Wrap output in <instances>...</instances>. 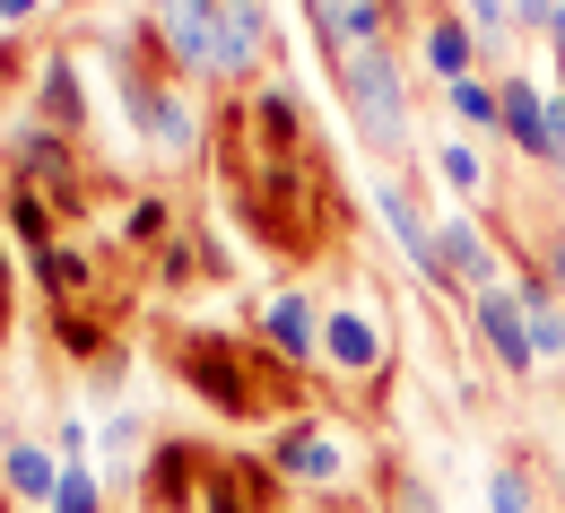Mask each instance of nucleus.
Returning <instances> with one entry per match:
<instances>
[{"instance_id":"obj_7","label":"nucleus","mask_w":565,"mask_h":513,"mask_svg":"<svg viewBox=\"0 0 565 513\" xmlns=\"http://www.w3.org/2000/svg\"><path fill=\"white\" fill-rule=\"evenodd\" d=\"M435 261H444V288H461L470 304L504 288V253H495V235L479 218H461V210L435 218Z\"/></svg>"},{"instance_id":"obj_27","label":"nucleus","mask_w":565,"mask_h":513,"mask_svg":"<svg viewBox=\"0 0 565 513\" xmlns=\"http://www.w3.org/2000/svg\"><path fill=\"white\" fill-rule=\"evenodd\" d=\"M488 513H531V470H522V461H504L488 479Z\"/></svg>"},{"instance_id":"obj_28","label":"nucleus","mask_w":565,"mask_h":513,"mask_svg":"<svg viewBox=\"0 0 565 513\" xmlns=\"http://www.w3.org/2000/svg\"><path fill=\"white\" fill-rule=\"evenodd\" d=\"M383 488H392V513H435L426 479H418V470H401V461H383Z\"/></svg>"},{"instance_id":"obj_32","label":"nucleus","mask_w":565,"mask_h":513,"mask_svg":"<svg viewBox=\"0 0 565 513\" xmlns=\"http://www.w3.org/2000/svg\"><path fill=\"white\" fill-rule=\"evenodd\" d=\"M53 0H0V26H26V18H44Z\"/></svg>"},{"instance_id":"obj_13","label":"nucleus","mask_w":565,"mask_h":513,"mask_svg":"<svg viewBox=\"0 0 565 513\" xmlns=\"http://www.w3.org/2000/svg\"><path fill=\"white\" fill-rule=\"evenodd\" d=\"M418 71L435 87H461V78H479V35H470V18H452V9H435L418 26Z\"/></svg>"},{"instance_id":"obj_19","label":"nucleus","mask_w":565,"mask_h":513,"mask_svg":"<svg viewBox=\"0 0 565 513\" xmlns=\"http://www.w3.org/2000/svg\"><path fill=\"white\" fill-rule=\"evenodd\" d=\"M244 114H253V131L270 140V157H305V105H296V87H287V78H270Z\"/></svg>"},{"instance_id":"obj_9","label":"nucleus","mask_w":565,"mask_h":513,"mask_svg":"<svg viewBox=\"0 0 565 513\" xmlns=\"http://www.w3.org/2000/svg\"><path fill=\"white\" fill-rule=\"evenodd\" d=\"M201 479H210V452H201V443L157 436V443H148V461H140V505L148 513H183Z\"/></svg>"},{"instance_id":"obj_18","label":"nucleus","mask_w":565,"mask_h":513,"mask_svg":"<svg viewBox=\"0 0 565 513\" xmlns=\"http://www.w3.org/2000/svg\"><path fill=\"white\" fill-rule=\"evenodd\" d=\"M53 218H62V210H53V201H44L35 183H18V174H0V226H9L18 244H26V261H35L44 244H62V235H53Z\"/></svg>"},{"instance_id":"obj_26","label":"nucleus","mask_w":565,"mask_h":513,"mask_svg":"<svg viewBox=\"0 0 565 513\" xmlns=\"http://www.w3.org/2000/svg\"><path fill=\"white\" fill-rule=\"evenodd\" d=\"M201 505H210V513H253L244 479H235V461H210V479H201Z\"/></svg>"},{"instance_id":"obj_22","label":"nucleus","mask_w":565,"mask_h":513,"mask_svg":"<svg viewBox=\"0 0 565 513\" xmlns=\"http://www.w3.org/2000/svg\"><path fill=\"white\" fill-rule=\"evenodd\" d=\"M435 174H444V183H452L461 201H488V192H495V183H488V165H479V148H470V140H435Z\"/></svg>"},{"instance_id":"obj_33","label":"nucleus","mask_w":565,"mask_h":513,"mask_svg":"<svg viewBox=\"0 0 565 513\" xmlns=\"http://www.w3.org/2000/svg\"><path fill=\"white\" fill-rule=\"evenodd\" d=\"M0 331H9V244H0Z\"/></svg>"},{"instance_id":"obj_10","label":"nucleus","mask_w":565,"mask_h":513,"mask_svg":"<svg viewBox=\"0 0 565 513\" xmlns=\"http://www.w3.org/2000/svg\"><path fill=\"white\" fill-rule=\"evenodd\" d=\"M374 218L392 226V244L418 261V279L426 288H444V261H435V218L418 210V192L401 183V174H374Z\"/></svg>"},{"instance_id":"obj_25","label":"nucleus","mask_w":565,"mask_h":513,"mask_svg":"<svg viewBox=\"0 0 565 513\" xmlns=\"http://www.w3.org/2000/svg\"><path fill=\"white\" fill-rule=\"evenodd\" d=\"M166 235H174L166 192H148V201H131V210H122V244H166Z\"/></svg>"},{"instance_id":"obj_34","label":"nucleus","mask_w":565,"mask_h":513,"mask_svg":"<svg viewBox=\"0 0 565 513\" xmlns=\"http://www.w3.org/2000/svg\"><path fill=\"white\" fill-rule=\"evenodd\" d=\"M557 488H565V461H557Z\"/></svg>"},{"instance_id":"obj_14","label":"nucleus","mask_w":565,"mask_h":513,"mask_svg":"<svg viewBox=\"0 0 565 513\" xmlns=\"http://www.w3.org/2000/svg\"><path fill=\"white\" fill-rule=\"evenodd\" d=\"M262 62H270V9H262V0H226V35H217V87H244Z\"/></svg>"},{"instance_id":"obj_8","label":"nucleus","mask_w":565,"mask_h":513,"mask_svg":"<svg viewBox=\"0 0 565 513\" xmlns=\"http://www.w3.org/2000/svg\"><path fill=\"white\" fill-rule=\"evenodd\" d=\"M26 114H35L44 131H62V140H78V131L96 122V105H87V87H78V53H71V44H53V53L35 62V96H26Z\"/></svg>"},{"instance_id":"obj_31","label":"nucleus","mask_w":565,"mask_h":513,"mask_svg":"<svg viewBox=\"0 0 565 513\" xmlns=\"http://www.w3.org/2000/svg\"><path fill=\"white\" fill-rule=\"evenodd\" d=\"M62 461H87V418H62Z\"/></svg>"},{"instance_id":"obj_12","label":"nucleus","mask_w":565,"mask_h":513,"mask_svg":"<svg viewBox=\"0 0 565 513\" xmlns=\"http://www.w3.org/2000/svg\"><path fill=\"white\" fill-rule=\"evenodd\" d=\"M470 322H479V349L495 357V374H513V383H522V374L540 366V349H531V322H522V296H513V288L479 296V304H470Z\"/></svg>"},{"instance_id":"obj_5","label":"nucleus","mask_w":565,"mask_h":513,"mask_svg":"<svg viewBox=\"0 0 565 513\" xmlns=\"http://www.w3.org/2000/svg\"><path fill=\"white\" fill-rule=\"evenodd\" d=\"M270 470H279L287 488H340L349 479V443L331 436L322 418H279V443H270Z\"/></svg>"},{"instance_id":"obj_6","label":"nucleus","mask_w":565,"mask_h":513,"mask_svg":"<svg viewBox=\"0 0 565 513\" xmlns=\"http://www.w3.org/2000/svg\"><path fill=\"white\" fill-rule=\"evenodd\" d=\"M383 357H392V331H383L374 304H331L322 313V366L340 374V383H374Z\"/></svg>"},{"instance_id":"obj_11","label":"nucleus","mask_w":565,"mask_h":513,"mask_svg":"<svg viewBox=\"0 0 565 513\" xmlns=\"http://www.w3.org/2000/svg\"><path fill=\"white\" fill-rule=\"evenodd\" d=\"M262 349L287 357V366H322V304L305 288H279L262 304Z\"/></svg>"},{"instance_id":"obj_4","label":"nucleus","mask_w":565,"mask_h":513,"mask_svg":"<svg viewBox=\"0 0 565 513\" xmlns=\"http://www.w3.org/2000/svg\"><path fill=\"white\" fill-rule=\"evenodd\" d=\"M148 26L166 35L174 78H217V35H226V0H140Z\"/></svg>"},{"instance_id":"obj_29","label":"nucleus","mask_w":565,"mask_h":513,"mask_svg":"<svg viewBox=\"0 0 565 513\" xmlns=\"http://www.w3.org/2000/svg\"><path fill=\"white\" fill-rule=\"evenodd\" d=\"M157 279L183 288V279H192V244H166V253H157Z\"/></svg>"},{"instance_id":"obj_20","label":"nucleus","mask_w":565,"mask_h":513,"mask_svg":"<svg viewBox=\"0 0 565 513\" xmlns=\"http://www.w3.org/2000/svg\"><path fill=\"white\" fill-rule=\"evenodd\" d=\"M26 270H35V288L53 296V304H78V296H96V253H87V244H44Z\"/></svg>"},{"instance_id":"obj_15","label":"nucleus","mask_w":565,"mask_h":513,"mask_svg":"<svg viewBox=\"0 0 565 513\" xmlns=\"http://www.w3.org/2000/svg\"><path fill=\"white\" fill-rule=\"evenodd\" d=\"M504 288L522 296V322H531V349H540V357H557V366H565V296L548 288V270L513 253V279H504Z\"/></svg>"},{"instance_id":"obj_17","label":"nucleus","mask_w":565,"mask_h":513,"mask_svg":"<svg viewBox=\"0 0 565 513\" xmlns=\"http://www.w3.org/2000/svg\"><path fill=\"white\" fill-rule=\"evenodd\" d=\"M0 496H9V505H44L53 513V496H62V452H44V443H9V452H0Z\"/></svg>"},{"instance_id":"obj_16","label":"nucleus","mask_w":565,"mask_h":513,"mask_svg":"<svg viewBox=\"0 0 565 513\" xmlns=\"http://www.w3.org/2000/svg\"><path fill=\"white\" fill-rule=\"evenodd\" d=\"M495 96H504V140L548 165V87L522 71H495Z\"/></svg>"},{"instance_id":"obj_24","label":"nucleus","mask_w":565,"mask_h":513,"mask_svg":"<svg viewBox=\"0 0 565 513\" xmlns=\"http://www.w3.org/2000/svg\"><path fill=\"white\" fill-rule=\"evenodd\" d=\"M53 513H105V479H96V461H62V496Z\"/></svg>"},{"instance_id":"obj_2","label":"nucleus","mask_w":565,"mask_h":513,"mask_svg":"<svg viewBox=\"0 0 565 513\" xmlns=\"http://www.w3.org/2000/svg\"><path fill=\"white\" fill-rule=\"evenodd\" d=\"M174 374H183V392H192L201 409L235 418V427L270 418V400H262V383H253V357H244V340H226V331H192V340L174 349Z\"/></svg>"},{"instance_id":"obj_23","label":"nucleus","mask_w":565,"mask_h":513,"mask_svg":"<svg viewBox=\"0 0 565 513\" xmlns=\"http://www.w3.org/2000/svg\"><path fill=\"white\" fill-rule=\"evenodd\" d=\"M461 18H470V35H479V53H504L513 44V0H461Z\"/></svg>"},{"instance_id":"obj_3","label":"nucleus","mask_w":565,"mask_h":513,"mask_svg":"<svg viewBox=\"0 0 565 513\" xmlns=\"http://www.w3.org/2000/svg\"><path fill=\"white\" fill-rule=\"evenodd\" d=\"M9 174H18V183H35L62 218H78V210L96 201V192H87V174H78V157H71V140H62V131H44L35 114L9 131Z\"/></svg>"},{"instance_id":"obj_30","label":"nucleus","mask_w":565,"mask_h":513,"mask_svg":"<svg viewBox=\"0 0 565 513\" xmlns=\"http://www.w3.org/2000/svg\"><path fill=\"white\" fill-rule=\"evenodd\" d=\"M540 253H548V261H540V270H548V288L565 296V226H557V235H548V244H540Z\"/></svg>"},{"instance_id":"obj_21","label":"nucleus","mask_w":565,"mask_h":513,"mask_svg":"<svg viewBox=\"0 0 565 513\" xmlns=\"http://www.w3.org/2000/svg\"><path fill=\"white\" fill-rule=\"evenodd\" d=\"M444 105H452L461 131H504V96H495V78H461V87H444Z\"/></svg>"},{"instance_id":"obj_35","label":"nucleus","mask_w":565,"mask_h":513,"mask_svg":"<svg viewBox=\"0 0 565 513\" xmlns=\"http://www.w3.org/2000/svg\"><path fill=\"white\" fill-rule=\"evenodd\" d=\"M0 513H9V496H0Z\"/></svg>"},{"instance_id":"obj_1","label":"nucleus","mask_w":565,"mask_h":513,"mask_svg":"<svg viewBox=\"0 0 565 513\" xmlns=\"http://www.w3.org/2000/svg\"><path fill=\"white\" fill-rule=\"evenodd\" d=\"M340 96H349V114L374 157H409V71H401L392 44H356L340 62Z\"/></svg>"}]
</instances>
